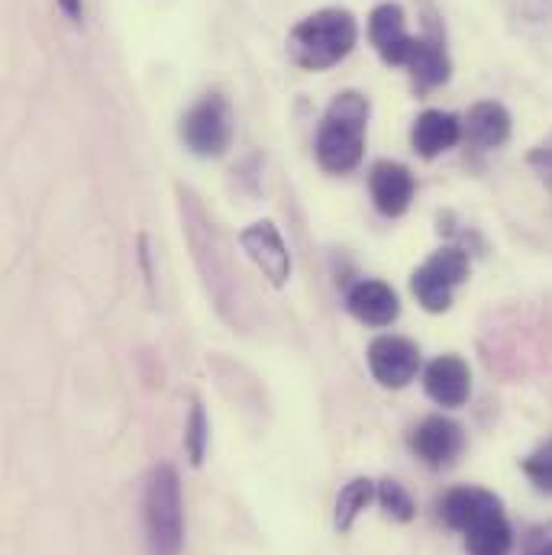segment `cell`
I'll return each mask as SVG.
<instances>
[{
    "instance_id": "1",
    "label": "cell",
    "mask_w": 552,
    "mask_h": 555,
    "mask_svg": "<svg viewBox=\"0 0 552 555\" xmlns=\"http://www.w3.org/2000/svg\"><path fill=\"white\" fill-rule=\"evenodd\" d=\"M359 39V23L343 7H326L300 20L287 33V52L291 62L307 72H326L339 65Z\"/></svg>"
},
{
    "instance_id": "2",
    "label": "cell",
    "mask_w": 552,
    "mask_h": 555,
    "mask_svg": "<svg viewBox=\"0 0 552 555\" xmlns=\"http://www.w3.org/2000/svg\"><path fill=\"white\" fill-rule=\"evenodd\" d=\"M369 98L359 91H343L323 114L317 130V162L333 171L346 175L362 162L365 152V127H369Z\"/></svg>"
},
{
    "instance_id": "3",
    "label": "cell",
    "mask_w": 552,
    "mask_h": 555,
    "mask_svg": "<svg viewBox=\"0 0 552 555\" xmlns=\"http://www.w3.org/2000/svg\"><path fill=\"white\" fill-rule=\"evenodd\" d=\"M142 524L149 555H181L184 546V504L181 481L171 465H155L142 491Z\"/></svg>"
},
{
    "instance_id": "4",
    "label": "cell",
    "mask_w": 552,
    "mask_h": 555,
    "mask_svg": "<svg viewBox=\"0 0 552 555\" xmlns=\"http://www.w3.org/2000/svg\"><path fill=\"white\" fill-rule=\"evenodd\" d=\"M465 278H468V256L455 246H446L433 253L411 275V291L426 313H446L452 307L455 287Z\"/></svg>"
},
{
    "instance_id": "5",
    "label": "cell",
    "mask_w": 552,
    "mask_h": 555,
    "mask_svg": "<svg viewBox=\"0 0 552 555\" xmlns=\"http://www.w3.org/2000/svg\"><path fill=\"white\" fill-rule=\"evenodd\" d=\"M181 139L201 158L223 155L233 139V117H230L227 101L220 94L201 98L181 120Z\"/></svg>"
},
{
    "instance_id": "6",
    "label": "cell",
    "mask_w": 552,
    "mask_h": 555,
    "mask_svg": "<svg viewBox=\"0 0 552 555\" xmlns=\"http://www.w3.org/2000/svg\"><path fill=\"white\" fill-rule=\"evenodd\" d=\"M408 446H411V452H414L423 465H429V468H449L462 455V449H465V433L449 416H423L414 429H411Z\"/></svg>"
},
{
    "instance_id": "7",
    "label": "cell",
    "mask_w": 552,
    "mask_h": 555,
    "mask_svg": "<svg viewBox=\"0 0 552 555\" xmlns=\"http://www.w3.org/2000/svg\"><path fill=\"white\" fill-rule=\"evenodd\" d=\"M369 369L382 388H408L420 372V349L405 336H378L369 346Z\"/></svg>"
},
{
    "instance_id": "8",
    "label": "cell",
    "mask_w": 552,
    "mask_h": 555,
    "mask_svg": "<svg viewBox=\"0 0 552 555\" xmlns=\"http://www.w3.org/2000/svg\"><path fill=\"white\" fill-rule=\"evenodd\" d=\"M504 504L498 494L485 491V488H452L442 501H439V517L449 530L468 533L475 527H482L491 517H501Z\"/></svg>"
},
{
    "instance_id": "9",
    "label": "cell",
    "mask_w": 552,
    "mask_h": 555,
    "mask_svg": "<svg viewBox=\"0 0 552 555\" xmlns=\"http://www.w3.org/2000/svg\"><path fill=\"white\" fill-rule=\"evenodd\" d=\"M369 39L375 52L382 55L385 65H408L414 52L416 36L405 26V10L401 3H378L369 16Z\"/></svg>"
},
{
    "instance_id": "10",
    "label": "cell",
    "mask_w": 552,
    "mask_h": 555,
    "mask_svg": "<svg viewBox=\"0 0 552 555\" xmlns=\"http://www.w3.org/2000/svg\"><path fill=\"white\" fill-rule=\"evenodd\" d=\"M240 243H243L246 256L256 262V269L269 278L275 287L287 284V278H291V253H287V246H284V240H281V233H278V227L272 220H256L253 227H246Z\"/></svg>"
},
{
    "instance_id": "11",
    "label": "cell",
    "mask_w": 552,
    "mask_h": 555,
    "mask_svg": "<svg viewBox=\"0 0 552 555\" xmlns=\"http://www.w3.org/2000/svg\"><path fill=\"white\" fill-rule=\"evenodd\" d=\"M423 391L439 408H462L472 395V372L459 356H439L423 372Z\"/></svg>"
},
{
    "instance_id": "12",
    "label": "cell",
    "mask_w": 552,
    "mask_h": 555,
    "mask_svg": "<svg viewBox=\"0 0 552 555\" xmlns=\"http://www.w3.org/2000/svg\"><path fill=\"white\" fill-rule=\"evenodd\" d=\"M369 188H372V201L378 214L385 217L408 214L414 201V175L401 162H378L369 175Z\"/></svg>"
},
{
    "instance_id": "13",
    "label": "cell",
    "mask_w": 552,
    "mask_h": 555,
    "mask_svg": "<svg viewBox=\"0 0 552 555\" xmlns=\"http://www.w3.org/2000/svg\"><path fill=\"white\" fill-rule=\"evenodd\" d=\"M346 310L365 326H391L401 313V300L385 281H359L346 294Z\"/></svg>"
},
{
    "instance_id": "14",
    "label": "cell",
    "mask_w": 552,
    "mask_h": 555,
    "mask_svg": "<svg viewBox=\"0 0 552 555\" xmlns=\"http://www.w3.org/2000/svg\"><path fill=\"white\" fill-rule=\"evenodd\" d=\"M411 72V85H414L416 94H429L433 88L446 85L449 81V55H446V46L436 33H426V36H416L414 52L405 65Z\"/></svg>"
},
{
    "instance_id": "15",
    "label": "cell",
    "mask_w": 552,
    "mask_h": 555,
    "mask_svg": "<svg viewBox=\"0 0 552 555\" xmlns=\"http://www.w3.org/2000/svg\"><path fill=\"white\" fill-rule=\"evenodd\" d=\"M459 139H462V124L455 114H446V111H423L414 120V130H411V145L423 158L442 155Z\"/></svg>"
},
{
    "instance_id": "16",
    "label": "cell",
    "mask_w": 552,
    "mask_h": 555,
    "mask_svg": "<svg viewBox=\"0 0 552 555\" xmlns=\"http://www.w3.org/2000/svg\"><path fill=\"white\" fill-rule=\"evenodd\" d=\"M462 137L475 149H498L511 137V114L495 101H482L468 111L462 124Z\"/></svg>"
},
{
    "instance_id": "17",
    "label": "cell",
    "mask_w": 552,
    "mask_h": 555,
    "mask_svg": "<svg viewBox=\"0 0 552 555\" xmlns=\"http://www.w3.org/2000/svg\"><path fill=\"white\" fill-rule=\"evenodd\" d=\"M375 494H378V485L372 478H352L339 491V498H336V530L339 533H349L352 524H356V517L375 501Z\"/></svg>"
},
{
    "instance_id": "18",
    "label": "cell",
    "mask_w": 552,
    "mask_h": 555,
    "mask_svg": "<svg viewBox=\"0 0 552 555\" xmlns=\"http://www.w3.org/2000/svg\"><path fill=\"white\" fill-rule=\"evenodd\" d=\"M465 546L468 555H508L514 546V533H511V524L508 517H491L485 520L482 527L468 530L465 533Z\"/></svg>"
},
{
    "instance_id": "19",
    "label": "cell",
    "mask_w": 552,
    "mask_h": 555,
    "mask_svg": "<svg viewBox=\"0 0 552 555\" xmlns=\"http://www.w3.org/2000/svg\"><path fill=\"white\" fill-rule=\"evenodd\" d=\"M378 504H382V511L391 517V520H398V524H411L416 514L414 507V498L405 491V485H398L395 478H385V481H378Z\"/></svg>"
},
{
    "instance_id": "20",
    "label": "cell",
    "mask_w": 552,
    "mask_h": 555,
    "mask_svg": "<svg viewBox=\"0 0 552 555\" xmlns=\"http://www.w3.org/2000/svg\"><path fill=\"white\" fill-rule=\"evenodd\" d=\"M524 475L534 481L537 491L552 494V442H543L540 449H534V452L524 459Z\"/></svg>"
},
{
    "instance_id": "21",
    "label": "cell",
    "mask_w": 552,
    "mask_h": 555,
    "mask_svg": "<svg viewBox=\"0 0 552 555\" xmlns=\"http://www.w3.org/2000/svg\"><path fill=\"white\" fill-rule=\"evenodd\" d=\"M184 446H188L191 465H201L204 462V452H207V414H204L201 404L191 408L188 429H184Z\"/></svg>"
},
{
    "instance_id": "22",
    "label": "cell",
    "mask_w": 552,
    "mask_h": 555,
    "mask_svg": "<svg viewBox=\"0 0 552 555\" xmlns=\"http://www.w3.org/2000/svg\"><path fill=\"white\" fill-rule=\"evenodd\" d=\"M524 555H552V524H537L524 537Z\"/></svg>"
},
{
    "instance_id": "23",
    "label": "cell",
    "mask_w": 552,
    "mask_h": 555,
    "mask_svg": "<svg viewBox=\"0 0 552 555\" xmlns=\"http://www.w3.org/2000/svg\"><path fill=\"white\" fill-rule=\"evenodd\" d=\"M530 165H534L543 178H552V133L530 152Z\"/></svg>"
},
{
    "instance_id": "24",
    "label": "cell",
    "mask_w": 552,
    "mask_h": 555,
    "mask_svg": "<svg viewBox=\"0 0 552 555\" xmlns=\"http://www.w3.org/2000/svg\"><path fill=\"white\" fill-rule=\"evenodd\" d=\"M62 3V10L72 16V20H81V0H59Z\"/></svg>"
}]
</instances>
